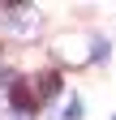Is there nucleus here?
I'll return each instance as SVG.
<instances>
[{
  "instance_id": "obj_3",
  "label": "nucleus",
  "mask_w": 116,
  "mask_h": 120,
  "mask_svg": "<svg viewBox=\"0 0 116 120\" xmlns=\"http://www.w3.org/2000/svg\"><path fill=\"white\" fill-rule=\"evenodd\" d=\"M77 116H82V103H77V99H69V103H65V116H60V120H77Z\"/></svg>"
},
{
  "instance_id": "obj_5",
  "label": "nucleus",
  "mask_w": 116,
  "mask_h": 120,
  "mask_svg": "<svg viewBox=\"0 0 116 120\" xmlns=\"http://www.w3.org/2000/svg\"><path fill=\"white\" fill-rule=\"evenodd\" d=\"M0 86H4V69H0Z\"/></svg>"
},
{
  "instance_id": "obj_6",
  "label": "nucleus",
  "mask_w": 116,
  "mask_h": 120,
  "mask_svg": "<svg viewBox=\"0 0 116 120\" xmlns=\"http://www.w3.org/2000/svg\"><path fill=\"white\" fill-rule=\"evenodd\" d=\"M112 120H116V116H112Z\"/></svg>"
},
{
  "instance_id": "obj_2",
  "label": "nucleus",
  "mask_w": 116,
  "mask_h": 120,
  "mask_svg": "<svg viewBox=\"0 0 116 120\" xmlns=\"http://www.w3.org/2000/svg\"><path fill=\"white\" fill-rule=\"evenodd\" d=\"M30 86H35V99L47 103L52 94H60V73H39V77H30Z\"/></svg>"
},
{
  "instance_id": "obj_1",
  "label": "nucleus",
  "mask_w": 116,
  "mask_h": 120,
  "mask_svg": "<svg viewBox=\"0 0 116 120\" xmlns=\"http://www.w3.org/2000/svg\"><path fill=\"white\" fill-rule=\"evenodd\" d=\"M9 99H13V107H17L22 116L39 107V99H35V86H30V77H13V82H9Z\"/></svg>"
},
{
  "instance_id": "obj_4",
  "label": "nucleus",
  "mask_w": 116,
  "mask_h": 120,
  "mask_svg": "<svg viewBox=\"0 0 116 120\" xmlns=\"http://www.w3.org/2000/svg\"><path fill=\"white\" fill-rule=\"evenodd\" d=\"M90 56H95V60H108V43L95 39V43H90Z\"/></svg>"
}]
</instances>
